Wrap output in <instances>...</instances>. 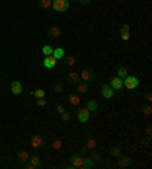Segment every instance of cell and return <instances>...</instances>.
I'll return each mask as SVG.
<instances>
[{
	"label": "cell",
	"instance_id": "obj_1",
	"mask_svg": "<svg viewBox=\"0 0 152 169\" xmlns=\"http://www.w3.org/2000/svg\"><path fill=\"white\" fill-rule=\"evenodd\" d=\"M52 6L56 12H65L70 8L69 0H52Z\"/></svg>",
	"mask_w": 152,
	"mask_h": 169
},
{
	"label": "cell",
	"instance_id": "obj_2",
	"mask_svg": "<svg viewBox=\"0 0 152 169\" xmlns=\"http://www.w3.org/2000/svg\"><path fill=\"white\" fill-rule=\"evenodd\" d=\"M137 85H138V79L135 76H126L125 78L123 87H126L129 90H134V89H137Z\"/></svg>",
	"mask_w": 152,
	"mask_h": 169
},
{
	"label": "cell",
	"instance_id": "obj_3",
	"mask_svg": "<svg viewBox=\"0 0 152 169\" xmlns=\"http://www.w3.org/2000/svg\"><path fill=\"white\" fill-rule=\"evenodd\" d=\"M88 117H90V111L87 110V108H82V110L78 111V120H79V122L85 124L88 120Z\"/></svg>",
	"mask_w": 152,
	"mask_h": 169
},
{
	"label": "cell",
	"instance_id": "obj_4",
	"mask_svg": "<svg viewBox=\"0 0 152 169\" xmlns=\"http://www.w3.org/2000/svg\"><path fill=\"white\" fill-rule=\"evenodd\" d=\"M84 165V159H82V155H71V168H82Z\"/></svg>",
	"mask_w": 152,
	"mask_h": 169
},
{
	"label": "cell",
	"instance_id": "obj_5",
	"mask_svg": "<svg viewBox=\"0 0 152 169\" xmlns=\"http://www.w3.org/2000/svg\"><path fill=\"white\" fill-rule=\"evenodd\" d=\"M56 61H58L56 58H53L52 55H49V57H46V58H44V63H43V64H44L46 69H53L55 64H56Z\"/></svg>",
	"mask_w": 152,
	"mask_h": 169
},
{
	"label": "cell",
	"instance_id": "obj_6",
	"mask_svg": "<svg viewBox=\"0 0 152 169\" xmlns=\"http://www.w3.org/2000/svg\"><path fill=\"white\" fill-rule=\"evenodd\" d=\"M110 87H111L113 90H120L122 87H123V81L119 78V76H116V78L111 79V85H110Z\"/></svg>",
	"mask_w": 152,
	"mask_h": 169
},
{
	"label": "cell",
	"instance_id": "obj_7",
	"mask_svg": "<svg viewBox=\"0 0 152 169\" xmlns=\"http://www.w3.org/2000/svg\"><path fill=\"white\" fill-rule=\"evenodd\" d=\"M101 91H102V96L103 98H107V99H110V98H113V89H111V87L110 85H107V84H105V85H102V89H101Z\"/></svg>",
	"mask_w": 152,
	"mask_h": 169
},
{
	"label": "cell",
	"instance_id": "obj_8",
	"mask_svg": "<svg viewBox=\"0 0 152 169\" xmlns=\"http://www.w3.org/2000/svg\"><path fill=\"white\" fill-rule=\"evenodd\" d=\"M11 91L14 93V94H22V91H23L22 82H18V81H14V82L11 84Z\"/></svg>",
	"mask_w": 152,
	"mask_h": 169
},
{
	"label": "cell",
	"instance_id": "obj_9",
	"mask_svg": "<svg viewBox=\"0 0 152 169\" xmlns=\"http://www.w3.org/2000/svg\"><path fill=\"white\" fill-rule=\"evenodd\" d=\"M79 78H82L84 81H88V79H93L94 78V73L90 72V70H84L82 73H79Z\"/></svg>",
	"mask_w": 152,
	"mask_h": 169
},
{
	"label": "cell",
	"instance_id": "obj_10",
	"mask_svg": "<svg viewBox=\"0 0 152 169\" xmlns=\"http://www.w3.org/2000/svg\"><path fill=\"white\" fill-rule=\"evenodd\" d=\"M52 57L59 59V58H62L64 57V49L62 47H56V49H53V52H52Z\"/></svg>",
	"mask_w": 152,
	"mask_h": 169
},
{
	"label": "cell",
	"instance_id": "obj_11",
	"mask_svg": "<svg viewBox=\"0 0 152 169\" xmlns=\"http://www.w3.org/2000/svg\"><path fill=\"white\" fill-rule=\"evenodd\" d=\"M31 143H32V146H34V148H40V146L43 145V140H41V137H40V136H34V137L31 139Z\"/></svg>",
	"mask_w": 152,
	"mask_h": 169
},
{
	"label": "cell",
	"instance_id": "obj_12",
	"mask_svg": "<svg viewBox=\"0 0 152 169\" xmlns=\"http://www.w3.org/2000/svg\"><path fill=\"white\" fill-rule=\"evenodd\" d=\"M69 81H70L71 84H78V82H79V73H78V72H70Z\"/></svg>",
	"mask_w": 152,
	"mask_h": 169
},
{
	"label": "cell",
	"instance_id": "obj_13",
	"mask_svg": "<svg viewBox=\"0 0 152 169\" xmlns=\"http://www.w3.org/2000/svg\"><path fill=\"white\" fill-rule=\"evenodd\" d=\"M40 165H41V161H40L38 157H32L31 159V165H28L29 169H34V168H40Z\"/></svg>",
	"mask_w": 152,
	"mask_h": 169
},
{
	"label": "cell",
	"instance_id": "obj_14",
	"mask_svg": "<svg viewBox=\"0 0 152 169\" xmlns=\"http://www.w3.org/2000/svg\"><path fill=\"white\" fill-rule=\"evenodd\" d=\"M131 165V159L129 157H122L120 160H119V166L120 168H128Z\"/></svg>",
	"mask_w": 152,
	"mask_h": 169
},
{
	"label": "cell",
	"instance_id": "obj_15",
	"mask_svg": "<svg viewBox=\"0 0 152 169\" xmlns=\"http://www.w3.org/2000/svg\"><path fill=\"white\" fill-rule=\"evenodd\" d=\"M69 102L71 104V105H79V102H81V99H79L78 98V94H70V96H69Z\"/></svg>",
	"mask_w": 152,
	"mask_h": 169
},
{
	"label": "cell",
	"instance_id": "obj_16",
	"mask_svg": "<svg viewBox=\"0 0 152 169\" xmlns=\"http://www.w3.org/2000/svg\"><path fill=\"white\" fill-rule=\"evenodd\" d=\"M59 34H61V31H59V28H56V26H53V28H50V31H49V35H50V38H56Z\"/></svg>",
	"mask_w": 152,
	"mask_h": 169
},
{
	"label": "cell",
	"instance_id": "obj_17",
	"mask_svg": "<svg viewBox=\"0 0 152 169\" xmlns=\"http://www.w3.org/2000/svg\"><path fill=\"white\" fill-rule=\"evenodd\" d=\"M96 108H97V102H96V101H88V102H87V110L88 111H94Z\"/></svg>",
	"mask_w": 152,
	"mask_h": 169
},
{
	"label": "cell",
	"instance_id": "obj_18",
	"mask_svg": "<svg viewBox=\"0 0 152 169\" xmlns=\"http://www.w3.org/2000/svg\"><path fill=\"white\" fill-rule=\"evenodd\" d=\"M43 53H44V57H49V55H52V52H53V49H52L50 46H43Z\"/></svg>",
	"mask_w": 152,
	"mask_h": 169
},
{
	"label": "cell",
	"instance_id": "obj_19",
	"mask_svg": "<svg viewBox=\"0 0 152 169\" xmlns=\"http://www.w3.org/2000/svg\"><path fill=\"white\" fill-rule=\"evenodd\" d=\"M76 90L79 91V93H85L88 90V87H87V84H79L78 82V85H76Z\"/></svg>",
	"mask_w": 152,
	"mask_h": 169
},
{
	"label": "cell",
	"instance_id": "obj_20",
	"mask_svg": "<svg viewBox=\"0 0 152 169\" xmlns=\"http://www.w3.org/2000/svg\"><path fill=\"white\" fill-rule=\"evenodd\" d=\"M117 73H119V78H126V76H128V72H126V69H125V67H119Z\"/></svg>",
	"mask_w": 152,
	"mask_h": 169
},
{
	"label": "cell",
	"instance_id": "obj_21",
	"mask_svg": "<svg viewBox=\"0 0 152 169\" xmlns=\"http://www.w3.org/2000/svg\"><path fill=\"white\" fill-rule=\"evenodd\" d=\"M17 157H18V160H22V161H26V160L29 159V154L26 152V151H22V152H18V155H17Z\"/></svg>",
	"mask_w": 152,
	"mask_h": 169
},
{
	"label": "cell",
	"instance_id": "obj_22",
	"mask_svg": "<svg viewBox=\"0 0 152 169\" xmlns=\"http://www.w3.org/2000/svg\"><path fill=\"white\" fill-rule=\"evenodd\" d=\"M41 8H44V9H47V8H50L52 6V0H41Z\"/></svg>",
	"mask_w": 152,
	"mask_h": 169
},
{
	"label": "cell",
	"instance_id": "obj_23",
	"mask_svg": "<svg viewBox=\"0 0 152 169\" xmlns=\"http://www.w3.org/2000/svg\"><path fill=\"white\" fill-rule=\"evenodd\" d=\"M91 166H93V159H84L82 168H91Z\"/></svg>",
	"mask_w": 152,
	"mask_h": 169
},
{
	"label": "cell",
	"instance_id": "obj_24",
	"mask_svg": "<svg viewBox=\"0 0 152 169\" xmlns=\"http://www.w3.org/2000/svg\"><path fill=\"white\" fill-rule=\"evenodd\" d=\"M44 94H46V93H44V90H41V89H38V90L34 91V96H35V98H44Z\"/></svg>",
	"mask_w": 152,
	"mask_h": 169
},
{
	"label": "cell",
	"instance_id": "obj_25",
	"mask_svg": "<svg viewBox=\"0 0 152 169\" xmlns=\"http://www.w3.org/2000/svg\"><path fill=\"white\" fill-rule=\"evenodd\" d=\"M122 40L128 41V40H129V31H122Z\"/></svg>",
	"mask_w": 152,
	"mask_h": 169
},
{
	"label": "cell",
	"instance_id": "obj_26",
	"mask_svg": "<svg viewBox=\"0 0 152 169\" xmlns=\"http://www.w3.org/2000/svg\"><path fill=\"white\" fill-rule=\"evenodd\" d=\"M94 146H96V140L94 139H90L87 142V148H94Z\"/></svg>",
	"mask_w": 152,
	"mask_h": 169
},
{
	"label": "cell",
	"instance_id": "obj_27",
	"mask_svg": "<svg viewBox=\"0 0 152 169\" xmlns=\"http://www.w3.org/2000/svg\"><path fill=\"white\" fill-rule=\"evenodd\" d=\"M59 148H61V142H59V140H55V142H53V149H59Z\"/></svg>",
	"mask_w": 152,
	"mask_h": 169
},
{
	"label": "cell",
	"instance_id": "obj_28",
	"mask_svg": "<svg viewBox=\"0 0 152 169\" xmlns=\"http://www.w3.org/2000/svg\"><path fill=\"white\" fill-rule=\"evenodd\" d=\"M113 155H114V157H120V149H119V148H114V149H113Z\"/></svg>",
	"mask_w": 152,
	"mask_h": 169
},
{
	"label": "cell",
	"instance_id": "obj_29",
	"mask_svg": "<svg viewBox=\"0 0 152 169\" xmlns=\"http://www.w3.org/2000/svg\"><path fill=\"white\" fill-rule=\"evenodd\" d=\"M67 64H69V66H73V64H75V57H69V58H67Z\"/></svg>",
	"mask_w": 152,
	"mask_h": 169
},
{
	"label": "cell",
	"instance_id": "obj_30",
	"mask_svg": "<svg viewBox=\"0 0 152 169\" xmlns=\"http://www.w3.org/2000/svg\"><path fill=\"white\" fill-rule=\"evenodd\" d=\"M38 105H40V107H44V105H46V101H44L43 98H38Z\"/></svg>",
	"mask_w": 152,
	"mask_h": 169
},
{
	"label": "cell",
	"instance_id": "obj_31",
	"mask_svg": "<svg viewBox=\"0 0 152 169\" xmlns=\"http://www.w3.org/2000/svg\"><path fill=\"white\" fill-rule=\"evenodd\" d=\"M61 117H62V120H69L70 119V116H69L67 113H61Z\"/></svg>",
	"mask_w": 152,
	"mask_h": 169
},
{
	"label": "cell",
	"instance_id": "obj_32",
	"mask_svg": "<svg viewBox=\"0 0 152 169\" xmlns=\"http://www.w3.org/2000/svg\"><path fill=\"white\" fill-rule=\"evenodd\" d=\"M56 111H58L59 114L64 113V107H62V105H58V107H56Z\"/></svg>",
	"mask_w": 152,
	"mask_h": 169
},
{
	"label": "cell",
	"instance_id": "obj_33",
	"mask_svg": "<svg viewBox=\"0 0 152 169\" xmlns=\"http://www.w3.org/2000/svg\"><path fill=\"white\" fill-rule=\"evenodd\" d=\"M61 90H62V85L61 84H56L55 85V91H61Z\"/></svg>",
	"mask_w": 152,
	"mask_h": 169
},
{
	"label": "cell",
	"instance_id": "obj_34",
	"mask_svg": "<svg viewBox=\"0 0 152 169\" xmlns=\"http://www.w3.org/2000/svg\"><path fill=\"white\" fill-rule=\"evenodd\" d=\"M151 111H152V108H151V105H148L146 108H144V113H146V114H151Z\"/></svg>",
	"mask_w": 152,
	"mask_h": 169
},
{
	"label": "cell",
	"instance_id": "obj_35",
	"mask_svg": "<svg viewBox=\"0 0 152 169\" xmlns=\"http://www.w3.org/2000/svg\"><path fill=\"white\" fill-rule=\"evenodd\" d=\"M122 31H129V24H123V28H122Z\"/></svg>",
	"mask_w": 152,
	"mask_h": 169
},
{
	"label": "cell",
	"instance_id": "obj_36",
	"mask_svg": "<svg viewBox=\"0 0 152 169\" xmlns=\"http://www.w3.org/2000/svg\"><path fill=\"white\" fill-rule=\"evenodd\" d=\"M79 2H81L82 5H88V2H90V0H79Z\"/></svg>",
	"mask_w": 152,
	"mask_h": 169
},
{
	"label": "cell",
	"instance_id": "obj_37",
	"mask_svg": "<svg viewBox=\"0 0 152 169\" xmlns=\"http://www.w3.org/2000/svg\"><path fill=\"white\" fill-rule=\"evenodd\" d=\"M91 159L96 160V159H97V154H94V152H93V154H91Z\"/></svg>",
	"mask_w": 152,
	"mask_h": 169
}]
</instances>
